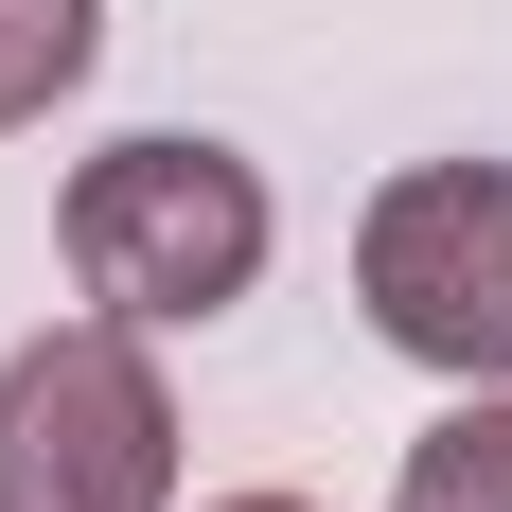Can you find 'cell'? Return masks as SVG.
<instances>
[{
	"label": "cell",
	"instance_id": "cell-1",
	"mask_svg": "<svg viewBox=\"0 0 512 512\" xmlns=\"http://www.w3.org/2000/svg\"><path fill=\"white\" fill-rule=\"evenodd\" d=\"M265 248H283V195H265V159H230V142L142 124V142H106L89 177H71V283H89V318H124V336L230 318L265 283Z\"/></svg>",
	"mask_w": 512,
	"mask_h": 512
},
{
	"label": "cell",
	"instance_id": "cell-2",
	"mask_svg": "<svg viewBox=\"0 0 512 512\" xmlns=\"http://www.w3.org/2000/svg\"><path fill=\"white\" fill-rule=\"evenodd\" d=\"M371 336L442 389H512V159H407L354 212Z\"/></svg>",
	"mask_w": 512,
	"mask_h": 512
},
{
	"label": "cell",
	"instance_id": "cell-3",
	"mask_svg": "<svg viewBox=\"0 0 512 512\" xmlns=\"http://www.w3.org/2000/svg\"><path fill=\"white\" fill-rule=\"evenodd\" d=\"M0 512H177V407L124 318H53L0 354Z\"/></svg>",
	"mask_w": 512,
	"mask_h": 512
},
{
	"label": "cell",
	"instance_id": "cell-4",
	"mask_svg": "<svg viewBox=\"0 0 512 512\" xmlns=\"http://www.w3.org/2000/svg\"><path fill=\"white\" fill-rule=\"evenodd\" d=\"M389 512H512V389H460V407L424 424L407 460H389Z\"/></svg>",
	"mask_w": 512,
	"mask_h": 512
},
{
	"label": "cell",
	"instance_id": "cell-5",
	"mask_svg": "<svg viewBox=\"0 0 512 512\" xmlns=\"http://www.w3.org/2000/svg\"><path fill=\"white\" fill-rule=\"evenodd\" d=\"M89 53H106V0H0V142L89 89Z\"/></svg>",
	"mask_w": 512,
	"mask_h": 512
},
{
	"label": "cell",
	"instance_id": "cell-6",
	"mask_svg": "<svg viewBox=\"0 0 512 512\" xmlns=\"http://www.w3.org/2000/svg\"><path fill=\"white\" fill-rule=\"evenodd\" d=\"M212 512H318V495H212Z\"/></svg>",
	"mask_w": 512,
	"mask_h": 512
}]
</instances>
